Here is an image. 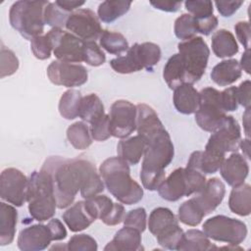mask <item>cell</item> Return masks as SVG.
Masks as SVG:
<instances>
[{
	"label": "cell",
	"mask_w": 251,
	"mask_h": 251,
	"mask_svg": "<svg viewBox=\"0 0 251 251\" xmlns=\"http://www.w3.org/2000/svg\"><path fill=\"white\" fill-rule=\"evenodd\" d=\"M51 179L57 208L69 207L77 192L84 199L98 195L104 190V182L95 166L87 159H67L59 156L47 158L41 168Z\"/></svg>",
	"instance_id": "1"
},
{
	"label": "cell",
	"mask_w": 251,
	"mask_h": 251,
	"mask_svg": "<svg viewBox=\"0 0 251 251\" xmlns=\"http://www.w3.org/2000/svg\"><path fill=\"white\" fill-rule=\"evenodd\" d=\"M143 138L146 146L139 176L143 187L153 191L165 180V169L173 161L175 149L171 136L164 126Z\"/></svg>",
	"instance_id": "2"
},
{
	"label": "cell",
	"mask_w": 251,
	"mask_h": 251,
	"mask_svg": "<svg viewBox=\"0 0 251 251\" xmlns=\"http://www.w3.org/2000/svg\"><path fill=\"white\" fill-rule=\"evenodd\" d=\"M99 174L108 191L121 203L132 205L142 199V187L130 176L128 164L119 156L106 159Z\"/></svg>",
	"instance_id": "3"
},
{
	"label": "cell",
	"mask_w": 251,
	"mask_h": 251,
	"mask_svg": "<svg viewBox=\"0 0 251 251\" xmlns=\"http://www.w3.org/2000/svg\"><path fill=\"white\" fill-rule=\"evenodd\" d=\"M26 201L30 216L38 221L50 220L57 208L52 179L49 174L40 170L34 171L28 177L26 189Z\"/></svg>",
	"instance_id": "4"
},
{
	"label": "cell",
	"mask_w": 251,
	"mask_h": 251,
	"mask_svg": "<svg viewBox=\"0 0 251 251\" xmlns=\"http://www.w3.org/2000/svg\"><path fill=\"white\" fill-rule=\"evenodd\" d=\"M49 4L44 0H21L15 2L9 11V22L24 38L31 40L42 35L44 30V9Z\"/></svg>",
	"instance_id": "5"
},
{
	"label": "cell",
	"mask_w": 251,
	"mask_h": 251,
	"mask_svg": "<svg viewBox=\"0 0 251 251\" xmlns=\"http://www.w3.org/2000/svg\"><path fill=\"white\" fill-rule=\"evenodd\" d=\"M161 59V49L153 42L135 43L128 48L126 56L110 61L112 69L119 74H131L142 69L152 71Z\"/></svg>",
	"instance_id": "6"
},
{
	"label": "cell",
	"mask_w": 251,
	"mask_h": 251,
	"mask_svg": "<svg viewBox=\"0 0 251 251\" xmlns=\"http://www.w3.org/2000/svg\"><path fill=\"white\" fill-rule=\"evenodd\" d=\"M184 69V83L193 84L205 74L210 55L209 47L201 36H194L177 44Z\"/></svg>",
	"instance_id": "7"
},
{
	"label": "cell",
	"mask_w": 251,
	"mask_h": 251,
	"mask_svg": "<svg viewBox=\"0 0 251 251\" xmlns=\"http://www.w3.org/2000/svg\"><path fill=\"white\" fill-rule=\"evenodd\" d=\"M200 103L195 112V121L200 128L214 132L222 126L226 114L221 102V92L214 87H205L199 92Z\"/></svg>",
	"instance_id": "8"
},
{
	"label": "cell",
	"mask_w": 251,
	"mask_h": 251,
	"mask_svg": "<svg viewBox=\"0 0 251 251\" xmlns=\"http://www.w3.org/2000/svg\"><path fill=\"white\" fill-rule=\"evenodd\" d=\"M203 232L213 240L238 245L246 238V225L233 218L218 215L208 219L203 224Z\"/></svg>",
	"instance_id": "9"
},
{
	"label": "cell",
	"mask_w": 251,
	"mask_h": 251,
	"mask_svg": "<svg viewBox=\"0 0 251 251\" xmlns=\"http://www.w3.org/2000/svg\"><path fill=\"white\" fill-rule=\"evenodd\" d=\"M46 35L48 36L53 54L58 61L67 63L82 62L83 43L81 39L63 28H51Z\"/></svg>",
	"instance_id": "10"
},
{
	"label": "cell",
	"mask_w": 251,
	"mask_h": 251,
	"mask_svg": "<svg viewBox=\"0 0 251 251\" xmlns=\"http://www.w3.org/2000/svg\"><path fill=\"white\" fill-rule=\"evenodd\" d=\"M241 141V130L237 121L232 116H226L224 124L212 132L205 150L226 155V152H236Z\"/></svg>",
	"instance_id": "11"
},
{
	"label": "cell",
	"mask_w": 251,
	"mask_h": 251,
	"mask_svg": "<svg viewBox=\"0 0 251 251\" xmlns=\"http://www.w3.org/2000/svg\"><path fill=\"white\" fill-rule=\"evenodd\" d=\"M112 136L126 138L136 129V106L127 100L115 101L109 114Z\"/></svg>",
	"instance_id": "12"
},
{
	"label": "cell",
	"mask_w": 251,
	"mask_h": 251,
	"mask_svg": "<svg viewBox=\"0 0 251 251\" xmlns=\"http://www.w3.org/2000/svg\"><path fill=\"white\" fill-rule=\"evenodd\" d=\"M65 27L82 41H95L103 31L98 16L90 9H77L72 12Z\"/></svg>",
	"instance_id": "13"
},
{
	"label": "cell",
	"mask_w": 251,
	"mask_h": 251,
	"mask_svg": "<svg viewBox=\"0 0 251 251\" xmlns=\"http://www.w3.org/2000/svg\"><path fill=\"white\" fill-rule=\"evenodd\" d=\"M28 178L18 169L7 168L0 176V197L2 200L21 207L26 201Z\"/></svg>",
	"instance_id": "14"
},
{
	"label": "cell",
	"mask_w": 251,
	"mask_h": 251,
	"mask_svg": "<svg viewBox=\"0 0 251 251\" xmlns=\"http://www.w3.org/2000/svg\"><path fill=\"white\" fill-rule=\"evenodd\" d=\"M47 76L55 85L75 87L84 84L88 78L86 68L80 64L53 61L47 68Z\"/></svg>",
	"instance_id": "15"
},
{
	"label": "cell",
	"mask_w": 251,
	"mask_h": 251,
	"mask_svg": "<svg viewBox=\"0 0 251 251\" xmlns=\"http://www.w3.org/2000/svg\"><path fill=\"white\" fill-rule=\"evenodd\" d=\"M53 241L48 225H32L21 230L18 247L23 251H40L46 249Z\"/></svg>",
	"instance_id": "16"
},
{
	"label": "cell",
	"mask_w": 251,
	"mask_h": 251,
	"mask_svg": "<svg viewBox=\"0 0 251 251\" xmlns=\"http://www.w3.org/2000/svg\"><path fill=\"white\" fill-rule=\"evenodd\" d=\"M196 194L192 199L201 211L208 215L222 203L226 194V187L220 178L212 177L206 180L203 189Z\"/></svg>",
	"instance_id": "17"
},
{
	"label": "cell",
	"mask_w": 251,
	"mask_h": 251,
	"mask_svg": "<svg viewBox=\"0 0 251 251\" xmlns=\"http://www.w3.org/2000/svg\"><path fill=\"white\" fill-rule=\"evenodd\" d=\"M220 173L226 182L233 187L244 182L249 173V166L243 155L233 152L224 160Z\"/></svg>",
	"instance_id": "18"
},
{
	"label": "cell",
	"mask_w": 251,
	"mask_h": 251,
	"mask_svg": "<svg viewBox=\"0 0 251 251\" xmlns=\"http://www.w3.org/2000/svg\"><path fill=\"white\" fill-rule=\"evenodd\" d=\"M157 190L163 199L171 202L177 201L183 196H188L184 168H177L171 173Z\"/></svg>",
	"instance_id": "19"
},
{
	"label": "cell",
	"mask_w": 251,
	"mask_h": 251,
	"mask_svg": "<svg viewBox=\"0 0 251 251\" xmlns=\"http://www.w3.org/2000/svg\"><path fill=\"white\" fill-rule=\"evenodd\" d=\"M173 102L178 113L184 115L193 114L199 107V92L192 84L182 83L174 89Z\"/></svg>",
	"instance_id": "20"
},
{
	"label": "cell",
	"mask_w": 251,
	"mask_h": 251,
	"mask_svg": "<svg viewBox=\"0 0 251 251\" xmlns=\"http://www.w3.org/2000/svg\"><path fill=\"white\" fill-rule=\"evenodd\" d=\"M141 249H143L141 245V232L129 226L121 228L104 248L105 251H137Z\"/></svg>",
	"instance_id": "21"
},
{
	"label": "cell",
	"mask_w": 251,
	"mask_h": 251,
	"mask_svg": "<svg viewBox=\"0 0 251 251\" xmlns=\"http://www.w3.org/2000/svg\"><path fill=\"white\" fill-rule=\"evenodd\" d=\"M225 160V155L209 150L194 151L191 153L187 166L205 174H215L218 172Z\"/></svg>",
	"instance_id": "22"
},
{
	"label": "cell",
	"mask_w": 251,
	"mask_h": 251,
	"mask_svg": "<svg viewBox=\"0 0 251 251\" xmlns=\"http://www.w3.org/2000/svg\"><path fill=\"white\" fill-rule=\"evenodd\" d=\"M63 221L71 231L77 232L87 228L95 219L88 212L84 201H77L64 212Z\"/></svg>",
	"instance_id": "23"
},
{
	"label": "cell",
	"mask_w": 251,
	"mask_h": 251,
	"mask_svg": "<svg viewBox=\"0 0 251 251\" xmlns=\"http://www.w3.org/2000/svg\"><path fill=\"white\" fill-rule=\"evenodd\" d=\"M241 75L242 69L238 61L235 59H229L217 64L213 68L210 75L216 84L220 86H227L240 78Z\"/></svg>",
	"instance_id": "24"
},
{
	"label": "cell",
	"mask_w": 251,
	"mask_h": 251,
	"mask_svg": "<svg viewBox=\"0 0 251 251\" xmlns=\"http://www.w3.org/2000/svg\"><path fill=\"white\" fill-rule=\"evenodd\" d=\"M145 146V139L137 134L129 138L122 139L117 145V153L118 156L128 165H136L143 157Z\"/></svg>",
	"instance_id": "25"
},
{
	"label": "cell",
	"mask_w": 251,
	"mask_h": 251,
	"mask_svg": "<svg viewBox=\"0 0 251 251\" xmlns=\"http://www.w3.org/2000/svg\"><path fill=\"white\" fill-rule=\"evenodd\" d=\"M18 220L17 210L4 202L0 203V245H9L13 242Z\"/></svg>",
	"instance_id": "26"
},
{
	"label": "cell",
	"mask_w": 251,
	"mask_h": 251,
	"mask_svg": "<svg viewBox=\"0 0 251 251\" xmlns=\"http://www.w3.org/2000/svg\"><path fill=\"white\" fill-rule=\"evenodd\" d=\"M230 211L238 216L245 217L251 213V187L248 183L233 186L228 198Z\"/></svg>",
	"instance_id": "27"
},
{
	"label": "cell",
	"mask_w": 251,
	"mask_h": 251,
	"mask_svg": "<svg viewBox=\"0 0 251 251\" xmlns=\"http://www.w3.org/2000/svg\"><path fill=\"white\" fill-rule=\"evenodd\" d=\"M212 50L218 58H227L238 52V45L234 35L226 29H219L211 39Z\"/></svg>",
	"instance_id": "28"
},
{
	"label": "cell",
	"mask_w": 251,
	"mask_h": 251,
	"mask_svg": "<svg viewBox=\"0 0 251 251\" xmlns=\"http://www.w3.org/2000/svg\"><path fill=\"white\" fill-rule=\"evenodd\" d=\"M104 115V105L98 95L90 93L86 96H82L78 108V117L83 122L91 124Z\"/></svg>",
	"instance_id": "29"
},
{
	"label": "cell",
	"mask_w": 251,
	"mask_h": 251,
	"mask_svg": "<svg viewBox=\"0 0 251 251\" xmlns=\"http://www.w3.org/2000/svg\"><path fill=\"white\" fill-rule=\"evenodd\" d=\"M176 224H178V222L170 209L158 207L154 209L149 216L148 228L153 235L157 236L163 230Z\"/></svg>",
	"instance_id": "30"
},
{
	"label": "cell",
	"mask_w": 251,
	"mask_h": 251,
	"mask_svg": "<svg viewBox=\"0 0 251 251\" xmlns=\"http://www.w3.org/2000/svg\"><path fill=\"white\" fill-rule=\"evenodd\" d=\"M163 77L171 89L184 83V69L178 53L174 54L167 61L163 70Z\"/></svg>",
	"instance_id": "31"
},
{
	"label": "cell",
	"mask_w": 251,
	"mask_h": 251,
	"mask_svg": "<svg viewBox=\"0 0 251 251\" xmlns=\"http://www.w3.org/2000/svg\"><path fill=\"white\" fill-rule=\"evenodd\" d=\"M130 5V1H104L98 6V19L106 24L113 23L127 13Z\"/></svg>",
	"instance_id": "32"
},
{
	"label": "cell",
	"mask_w": 251,
	"mask_h": 251,
	"mask_svg": "<svg viewBox=\"0 0 251 251\" xmlns=\"http://www.w3.org/2000/svg\"><path fill=\"white\" fill-rule=\"evenodd\" d=\"M67 138L77 150H84L92 143L89 127L84 122H75L71 125L67 129Z\"/></svg>",
	"instance_id": "33"
},
{
	"label": "cell",
	"mask_w": 251,
	"mask_h": 251,
	"mask_svg": "<svg viewBox=\"0 0 251 251\" xmlns=\"http://www.w3.org/2000/svg\"><path fill=\"white\" fill-rule=\"evenodd\" d=\"M214 248L209 237L199 229H188L183 233L182 240L177 248L178 251L194 250L204 251Z\"/></svg>",
	"instance_id": "34"
},
{
	"label": "cell",
	"mask_w": 251,
	"mask_h": 251,
	"mask_svg": "<svg viewBox=\"0 0 251 251\" xmlns=\"http://www.w3.org/2000/svg\"><path fill=\"white\" fill-rule=\"evenodd\" d=\"M81 93L75 89H69L63 93L59 101V113L66 120H74L78 117V108L81 101Z\"/></svg>",
	"instance_id": "35"
},
{
	"label": "cell",
	"mask_w": 251,
	"mask_h": 251,
	"mask_svg": "<svg viewBox=\"0 0 251 251\" xmlns=\"http://www.w3.org/2000/svg\"><path fill=\"white\" fill-rule=\"evenodd\" d=\"M100 46L108 53L120 55L128 50V42L126 38L120 32L105 29L99 37Z\"/></svg>",
	"instance_id": "36"
},
{
	"label": "cell",
	"mask_w": 251,
	"mask_h": 251,
	"mask_svg": "<svg viewBox=\"0 0 251 251\" xmlns=\"http://www.w3.org/2000/svg\"><path fill=\"white\" fill-rule=\"evenodd\" d=\"M205 216L192 198L184 201L178 208V220L186 226H198Z\"/></svg>",
	"instance_id": "37"
},
{
	"label": "cell",
	"mask_w": 251,
	"mask_h": 251,
	"mask_svg": "<svg viewBox=\"0 0 251 251\" xmlns=\"http://www.w3.org/2000/svg\"><path fill=\"white\" fill-rule=\"evenodd\" d=\"M70 15L71 13L61 8L56 1L49 2L44 9V23L52 26V28H63L66 26Z\"/></svg>",
	"instance_id": "38"
},
{
	"label": "cell",
	"mask_w": 251,
	"mask_h": 251,
	"mask_svg": "<svg viewBox=\"0 0 251 251\" xmlns=\"http://www.w3.org/2000/svg\"><path fill=\"white\" fill-rule=\"evenodd\" d=\"M85 206L90 215L95 219L102 220L112 209L114 202L106 195H95L85 199Z\"/></svg>",
	"instance_id": "39"
},
{
	"label": "cell",
	"mask_w": 251,
	"mask_h": 251,
	"mask_svg": "<svg viewBox=\"0 0 251 251\" xmlns=\"http://www.w3.org/2000/svg\"><path fill=\"white\" fill-rule=\"evenodd\" d=\"M183 230L180 228L178 224L173 225L163 230L160 234L156 236L158 243L166 249L170 250H177L182 237H183Z\"/></svg>",
	"instance_id": "40"
},
{
	"label": "cell",
	"mask_w": 251,
	"mask_h": 251,
	"mask_svg": "<svg viewBox=\"0 0 251 251\" xmlns=\"http://www.w3.org/2000/svg\"><path fill=\"white\" fill-rule=\"evenodd\" d=\"M174 31L176 36L182 40L194 37L197 33L195 18L190 14H182L176 20Z\"/></svg>",
	"instance_id": "41"
},
{
	"label": "cell",
	"mask_w": 251,
	"mask_h": 251,
	"mask_svg": "<svg viewBox=\"0 0 251 251\" xmlns=\"http://www.w3.org/2000/svg\"><path fill=\"white\" fill-rule=\"evenodd\" d=\"M82 60L92 67H98L105 63L106 56L95 41H84L82 48Z\"/></svg>",
	"instance_id": "42"
},
{
	"label": "cell",
	"mask_w": 251,
	"mask_h": 251,
	"mask_svg": "<svg viewBox=\"0 0 251 251\" xmlns=\"http://www.w3.org/2000/svg\"><path fill=\"white\" fill-rule=\"evenodd\" d=\"M97 248L96 240L84 233L72 236L66 246V249L72 251H96Z\"/></svg>",
	"instance_id": "43"
},
{
	"label": "cell",
	"mask_w": 251,
	"mask_h": 251,
	"mask_svg": "<svg viewBox=\"0 0 251 251\" xmlns=\"http://www.w3.org/2000/svg\"><path fill=\"white\" fill-rule=\"evenodd\" d=\"M185 9L195 19H204L213 15V2L207 0H193L184 2Z\"/></svg>",
	"instance_id": "44"
},
{
	"label": "cell",
	"mask_w": 251,
	"mask_h": 251,
	"mask_svg": "<svg viewBox=\"0 0 251 251\" xmlns=\"http://www.w3.org/2000/svg\"><path fill=\"white\" fill-rule=\"evenodd\" d=\"M19 68V60L15 53L2 46L1 47V67H0V76L1 78L11 75L17 72Z\"/></svg>",
	"instance_id": "45"
},
{
	"label": "cell",
	"mask_w": 251,
	"mask_h": 251,
	"mask_svg": "<svg viewBox=\"0 0 251 251\" xmlns=\"http://www.w3.org/2000/svg\"><path fill=\"white\" fill-rule=\"evenodd\" d=\"M90 134L92 139L96 141H105L112 136L110 131V121L109 115H104L98 120L90 124Z\"/></svg>",
	"instance_id": "46"
},
{
	"label": "cell",
	"mask_w": 251,
	"mask_h": 251,
	"mask_svg": "<svg viewBox=\"0 0 251 251\" xmlns=\"http://www.w3.org/2000/svg\"><path fill=\"white\" fill-rule=\"evenodd\" d=\"M30 49L34 57L39 60L49 59L51 51H53L51 42L46 34L32 38L30 40Z\"/></svg>",
	"instance_id": "47"
},
{
	"label": "cell",
	"mask_w": 251,
	"mask_h": 251,
	"mask_svg": "<svg viewBox=\"0 0 251 251\" xmlns=\"http://www.w3.org/2000/svg\"><path fill=\"white\" fill-rule=\"evenodd\" d=\"M125 226H129L137 229L140 232H143L146 229L147 215L144 208H135L130 210L124 219Z\"/></svg>",
	"instance_id": "48"
},
{
	"label": "cell",
	"mask_w": 251,
	"mask_h": 251,
	"mask_svg": "<svg viewBox=\"0 0 251 251\" xmlns=\"http://www.w3.org/2000/svg\"><path fill=\"white\" fill-rule=\"evenodd\" d=\"M221 102H222L223 109L226 112H232L237 110L238 100H237L236 87L230 86L221 91Z\"/></svg>",
	"instance_id": "49"
},
{
	"label": "cell",
	"mask_w": 251,
	"mask_h": 251,
	"mask_svg": "<svg viewBox=\"0 0 251 251\" xmlns=\"http://www.w3.org/2000/svg\"><path fill=\"white\" fill-rule=\"evenodd\" d=\"M125 216H126V212H125L124 206L122 204L114 203L112 209L101 221L107 226H116L124 221Z\"/></svg>",
	"instance_id": "50"
},
{
	"label": "cell",
	"mask_w": 251,
	"mask_h": 251,
	"mask_svg": "<svg viewBox=\"0 0 251 251\" xmlns=\"http://www.w3.org/2000/svg\"><path fill=\"white\" fill-rule=\"evenodd\" d=\"M236 37L239 42L243 45L245 50L250 47V24L248 22H238L234 25Z\"/></svg>",
	"instance_id": "51"
},
{
	"label": "cell",
	"mask_w": 251,
	"mask_h": 251,
	"mask_svg": "<svg viewBox=\"0 0 251 251\" xmlns=\"http://www.w3.org/2000/svg\"><path fill=\"white\" fill-rule=\"evenodd\" d=\"M195 21L197 32L203 35H209L218 26V19L214 15L204 19H195Z\"/></svg>",
	"instance_id": "52"
},
{
	"label": "cell",
	"mask_w": 251,
	"mask_h": 251,
	"mask_svg": "<svg viewBox=\"0 0 251 251\" xmlns=\"http://www.w3.org/2000/svg\"><path fill=\"white\" fill-rule=\"evenodd\" d=\"M243 4L242 1H216L215 5L218 9V12L223 17L232 16Z\"/></svg>",
	"instance_id": "53"
},
{
	"label": "cell",
	"mask_w": 251,
	"mask_h": 251,
	"mask_svg": "<svg viewBox=\"0 0 251 251\" xmlns=\"http://www.w3.org/2000/svg\"><path fill=\"white\" fill-rule=\"evenodd\" d=\"M250 86L251 82L249 79L242 81L238 87H236L237 100L238 105L243 106L245 109L250 108L251 100H250Z\"/></svg>",
	"instance_id": "54"
},
{
	"label": "cell",
	"mask_w": 251,
	"mask_h": 251,
	"mask_svg": "<svg viewBox=\"0 0 251 251\" xmlns=\"http://www.w3.org/2000/svg\"><path fill=\"white\" fill-rule=\"evenodd\" d=\"M48 226L50 228V231L52 233L53 241L56 240H62L65 239L67 236V230L64 226V225L61 223L58 219H52L48 222Z\"/></svg>",
	"instance_id": "55"
},
{
	"label": "cell",
	"mask_w": 251,
	"mask_h": 251,
	"mask_svg": "<svg viewBox=\"0 0 251 251\" xmlns=\"http://www.w3.org/2000/svg\"><path fill=\"white\" fill-rule=\"evenodd\" d=\"M150 4L158 10L165 11V12H176L180 6L181 1L179 2H173V1H157V2H150Z\"/></svg>",
	"instance_id": "56"
},
{
	"label": "cell",
	"mask_w": 251,
	"mask_h": 251,
	"mask_svg": "<svg viewBox=\"0 0 251 251\" xmlns=\"http://www.w3.org/2000/svg\"><path fill=\"white\" fill-rule=\"evenodd\" d=\"M56 3L61 8H63L65 11L72 13L76 8H79L80 6H82L85 2L84 1H75V0H57Z\"/></svg>",
	"instance_id": "57"
},
{
	"label": "cell",
	"mask_w": 251,
	"mask_h": 251,
	"mask_svg": "<svg viewBox=\"0 0 251 251\" xmlns=\"http://www.w3.org/2000/svg\"><path fill=\"white\" fill-rule=\"evenodd\" d=\"M241 69L245 71L247 74H250V52L249 49L245 50V52L241 56V60L239 63Z\"/></svg>",
	"instance_id": "58"
},
{
	"label": "cell",
	"mask_w": 251,
	"mask_h": 251,
	"mask_svg": "<svg viewBox=\"0 0 251 251\" xmlns=\"http://www.w3.org/2000/svg\"><path fill=\"white\" fill-rule=\"evenodd\" d=\"M242 121H243V126H244V130H245V134L247 136V138H249V127H250V108H246L243 116H242Z\"/></svg>",
	"instance_id": "59"
},
{
	"label": "cell",
	"mask_w": 251,
	"mask_h": 251,
	"mask_svg": "<svg viewBox=\"0 0 251 251\" xmlns=\"http://www.w3.org/2000/svg\"><path fill=\"white\" fill-rule=\"evenodd\" d=\"M239 147L241 148L242 152H243V156L246 157L247 159L250 158L249 156V148H250V142H249V138H246V139H241L240 141V144H239Z\"/></svg>",
	"instance_id": "60"
}]
</instances>
